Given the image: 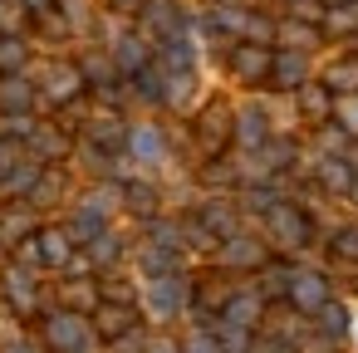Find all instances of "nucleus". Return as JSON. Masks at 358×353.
I'll return each instance as SVG.
<instances>
[]
</instances>
